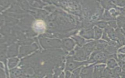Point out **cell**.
Masks as SVG:
<instances>
[{
  "mask_svg": "<svg viewBox=\"0 0 125 78\" xmlns=\"http://www.w3.org/2000/svg\"><path fill=\"white\" fill-rule=\"evenodd\" d=\"M108 54L104 51H97L93 53L90 57L89 62H105Z\"/></svg>",
  "mask_w": 125,
  "mask_h": 78,
  "instance_id": "cell-1",
  "label": "cell"
},
{
  "mask_svg": "<svg viewBox=\"0 0 125 78\" xmlns=\"http://www.w3.org/2000/svg\"><path fill=\"white\" fill-rule=\"evenodd\" d=\"M40 39V42L44 48H56L61 46L60 41L57 39Z\"/></svg>",
  "mask_w": 125,
  "mask_h": 78,
  "instance_id": "cell-2",
  "label": "cell"
},
{
  "mask_svg": "<svg viewBox=\"0 0 125 78\" xmlns=\"http://www.w3.org/2000/svg\"><path fill=\"white\" fill-rule=\"evenodd\" d=\"M85 62H78L74 61L72 57H68L67 58L66 64V71H72L79 66L84 64Z\"/></svg>",
  "mask_w": 125,
  "mask_h": 78,
  "instance_id": "cell-3",
  "label": "cell"
},
{
  "mask_svg": "<svg viewBox=\"0 0 125 78\" xmlns=\"http://www.w3.org/2000/svg\"><path fill=\"white\" fill-rule=\"evenodd\" d=\"M37 49V46L35 44L32 45L22 46L20 48L19 57H22L25 55H28Z\"/></svg>",
  "mask_w": 125,
  "mask_h": 78,
  "instance_id": "cell-4",
  "label": "cell"
},
{
  "mask_svg": "<svg viewBox=\"0 0 125 78\" xmlns=\"http://www.w3.org/2000/svg\"><path fill=\"white\" fill-rule=\"evenodd\" d=\"M73 59L78 61H83L85 60L87 56L83 50L80 47H77L74 51V55L72 57Z\"/></svg>",
  "mask_w": 125,
  "mask_h": 78,
  "instance_id": "cell-5",
  "label": "cell"
},
{
  "mask_svg": "<svg viewBox=\"0 0 125 78\" xmlns=\"http://www.w3.org/2000/svg\"><path fill=\"white\" fill-rule=\"evenodd\" d=\"M93 66L90 65L83 67L81 71L80 77L81 78H93Z\"/></svg>",
  "mask_w": 125,
  "mask_h": 78,
  "instance_id": "cell-6",
  "label": "cell"
},
{
  "mask_svg": "<svg viewBox=\"0 0 125 78\" xmlns=\"http://www.w3.org/2000/svg\"><path fill=\"white\" fill-rule=\"evenodd\" d=\"M105 66V65L104 64H100L95 66L93 73V78H102Z\"/></svg>",
  "mask_w": 125,
  "mask_h": 78,
  "instance_id": "cell-7",
  "label": "cell"
},
{
  "mask_svg": "<svg viewBox=\"0 0 125 78\" xmlns=\"http://www.w3.org/2000/svg\"><path fill=\"white\" fill-rule=\"evenodd\" d=\"M18 46L17 44H13L9 46L7 52L8 57L11 58L17 56L18 54Z\"/></svg>",
  "mask_w": 125,
  "mask_h": 78,
  "instance_id": "cell-8",
  "label": "cell"
},
{
  "mask_svg": "<svg viewBox=\"0 0 125 78\" xmlns=\"http://www.w3.org/2000/svg\"><path fill=\"white\" fill-rule=\"evenodd\" d=\"M75 43L73 40L70 39H65L62 43V46L63 48L68 51H71L74 47Z\"/></svg>",
  "mask_w": 125,
  "mask_h": 78,
  "instance_id": "cell-9",
  "label": "cell"
},
{
  "mask_svg": "<svg viewBox=\"0 0 125 78\" xmlns=\"http://www.w3.org/2000/svg\"><path fill=\"white\" fill-rule=\"evenodd\" d=\"M96 43L95 42H91L87 44L86 45H84L83 47V50L86 55L87 56H89L91 52L93 51L94 48L96 47Z\"/></svg>",
  "mask_w": 125,
  "mask_h": 78,
  "instance_id": "cell-10",
  "label": "cell"
},
{
  "mask_svg": "<svg viewBox=\"0 0 125 78\" xmlns=\"http://www.w3.org/2000/svg\"><path fill=\"white\" fill-rule=\"evenodd\" d=\"M117 40H118L119 44L121 45L125 44V38H124V36L123 35V33H122V31L120 30L119 29H117Z\"/></svg>",
  "mask_w": 125,
  "mask_h": 78,
  "instance_id": "cell-11",
  "label": "cell"
},
{
  "mask_svg": "<svg viewBox=\"0 0 125 78\" xmlns=\"http://www.w3.org/2000/svg\"><path fill=\"white\" fill-rule=\"evenodd\" d=\"M10 74L11 78H16L21 76L22 71L20 69L15 68L10 71Z\"/></svg>",
  "mask_w": 125,
  "mask_h": 78,
  "instance_id": "cell-12",
  "label": "cell"
},
{
  "mask_svg": "<svg viewBox=\"0 0 125 78\" xmlns=\"http://www.w3.org/2000/svg\"><path fill=\"white\" fill-rule=\"evenodd\" d=\"M107 66L109 68L114 69L117 67L118 64L114 58H110L107 60Z\"/></svg>",
  "mask_w": 125,
  "mask_h": 78,
  "instance_id": "cell-13",
  "label": "cell"
},
{
  "mask_svg": "<svg viewBox=\"0 0 125 78\" xmlns=\"http://www.w3.org/2000/svg\"><path fill=\"white\" fill-rule=\"evenodd\" d=\"M18 61H19V59L18 58H10L8 60V67L10 69L14 68L15 66H16Z\"/></svg>",
  "mask_w": 125,
  "mask_h": 78,
  "instance_id": "cell-14",
  "label": "cell"
},
{
  "mask_svg": "<svg viewBox=\"0 0 125 78\" xmlns=\"http://www.w3.org/2000/svg\"><path fill=\"white\" fill-rule=\"evenodd\" d=\"M117 22L120 27H122L125 31V17L124 16H120L117 19Z\"/></svg>",
  "mask_w": 125,
  "mask_h": 78,
  "instance_id": "cell-15",
  "label": "cell"
},
{
  "mask_svg": "<svg viewBox=\"0 0 125 78\" xmlns=\"http://www.w3.org/2000/svg\"><path fill=\"white\" fill-rule=\"evenodd\" d=\"M103 77L104 78H110L112 77V71L108 67L106 68L104 71Z\"/></svg>",
  "mask_w": 125,
  "mask_h": 78,
  "instance_id": "cell-16",
  "label": "cell"
},
{
  "mask_svg": "<svg viewBox=\"0 0 125 78\" xmlns=\"http://www.w3.org/2000/svg\"><path fill=\"white\" fill-rule=\"evenodd\" d=\"M112 71V77L117 78V77H118L120 74L121 73V69L120 67H117Z\"/></svg>",
  "mask_w": 125,
  "mask_h": 78,
  "instance_id": "cell-17",
  "label": "cell"
},
{
  "mask_svg": "<svg viewBox=\"0 0 125 78\" xmlns=\"http://www.w3.org/2000/svg\"><path fill=\"white\" fill-rule=\"evenodd\" d=\"M95 32L96 33V35H95V36H96V39H98V38H99L100 37V36H101V30H100V29H99V30H98V32H97V28H96V30H95Z\"/></svg>",
  "mask_w": 125,
  "mask_h": 78,
  "instance_id": "cell-18",
  "label": "cell"
},
{
  "mask_svg": "<svg viewBox=\"0 0 125 78\" xmlns=\"http://www.w3.org/2000/svg\"><path fill=\"white\" fill-rule=\"evenodd\" d=\"M118 52L121 54H125V46L123 47H121L118 50Z\"/></svg>",
  "mask_w": 125,
  "mask_h": 78,
  "instance_id": "cell-19",
  "label": "cell"
},
{
  "mask_svg": "<svg viewBox=\"0 0 125 78\" xmlns=\"http://www.w3.org/2000/svg\"><path fill=\"white\" fill-rule=\"evenodd\" d=\"M117 2V4L120 6H124L125 5V0H121V1H115Z\"/></svg>",
  "mask_w": 125,
  "mask_h": 78,
  "instance_id": "cell-20",
  "label": "cell"
},
{
  "mask_svg": "<svg viewBox=\"0 0 125 78\" xmlns=\"http://www.w3.org/2000/svg\"><path fill=\"white\" fill-rule=\"evenodd\" d=\"M0 78H5L4 72L3 70H2V69H0Z\"/></svg>",
  "mask_w": 125,
  "mask_h": 78,
  "instance_id": "cell-21",
  "label": "cell"
},
{
  "mask_svg": "<svg viewBox=\"0 0 125 78\" xmlns=\"http://www.w3.org/2000/svg\"><path fill=\"white\" fill-rule=\"evenodd\" d=\"M71 76L70 73L68 71H66V76H65V78H69Z\"/></svg>",
  "mask_w": 125,
  "mask_h": 78,
  "instance_id": "cell-22",
  "label": "cell"
},
{
  "mask_svg": "<svg viewBox=\"0 0 125 78\" xmlns=\"http://www.w3.org/2000/svg\"><path fill=\"white\" fill-rule=\"evenodd\" d=\"M121 12H122L123 14H124L125 15V8H124L121 9Z\"/></svg>",
  "mask_w": 125,
  "mask_h": 78,
  "instance_id": "cell-23",
  "label": "cell"
},
{
  "mask_svg": "<svg viewBox=\"0 0 125 78\" xmlns=\"http://www.w3.org/2000/svg\"><path fill=\"white\" fill-rule=\"evenodd\" d=\"M16 78H27V77H26L25 76H20Z\"/></svg>",
  "mask_w": 125,
  "mask_h": 78,
  "instance_id": "cell-24",
  "label": "cell"
}]
</instances>
